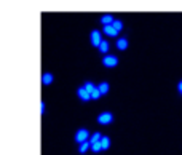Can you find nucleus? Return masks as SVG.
Listing matches in <instances>:
<instances>
[{
    "instance_id": "17",
    "label": "nucleus",
    "mask_w": 182,
    "mask_h": 155,
    "mask_svg": "<svg viewBox=\"0 0 182 155\" xmlns=\"http://www.w3.org/2000/svg\"><path fill=\"white\" fill-rule=\"evenodd\" d=\"M89 149L93 152H101L102 149H101V142H94V144H89Z\"/></svg>"
},
{
    "instance_id": "1",
    "label": "nucleus",
    "mask_w": 182,
    "mask_h": 155,
    "mask_svg": "<svg viewBox=\"0 0 182 155\" xmlns=\"http://www.w3.org/2000/svg\"><path fill=\"white\" fill-rule=\"evenodd\" d=\"M88 139H89V131L85 130V128H80L75 133V142L81 144V142H85V141H88Z\"/></svg>"
},
{
    "instance_id": "3",
    "label": "nucleus",
    "mask_w": 182,
    "mask_h": 155,
    "mask_svg": "<svg viewBox=\"0 0 182 155\" xmlns=\"http://www.w3.org/2000/svg\"><path fill=\"white\" fill-rule=\"evenodd\" d=\"M112 120H113V115L110 112H101L97 115V123H101V125H109Z\"/></svg>"
},
{
    "instance_id": "10",
    "label": "nucleus",
    "mask_w": 182,
    "mask_h": 155,
    "mask_svg": "<svg viewBox=\"0 0 182 155\" xmlns=\"http://www.w3.org/2000/svg\"><path fill=\"white\" fill-rule=\"evenodd\" d=\"M101 23L104 26H110L113 23V16L112 15H104V16H101Z\"/></svg>"
},
{
    "instance_id": "4",
    "label": "nucleus",
    "mask_w": 182,
    "mask_h": 155,
    "mask_svg": "<svg viewBox=\"0 0 182 155\" xmlns=\"http://www.w3.org/2000/svg\"><path fill=\"white\" fill-rule=\"evenodd\" d=\"M101 42H102V35H101V32H99V30H93V32H91V45L97 48Z\"/></svg>"
},
{
    "instance_id": "18",
    "label": "nucleus",
    "mask_w": 182,
    "mask_h": 155,
    "mask_svg": "<svg viewBox=\"0 0 182 155\" xmlns=\"http://www.w3.org/2000/svg\"><path fill=\"white\" fill-rule=\"evenodd\" d=\"M89 96H91V99H99V98H101V93H99V90H97V86L91 91V93H89Z\"/></svg>"
},
{
    "instance_id": "12",
    "label": "nucleus",
    "mask_w": 182,
    "mask_h": 155,
    "mask_svg": "<svg viewBox=\"0 0 182 155\" xmlns=\"http://www.w3.org/2000/svg\"><path fill=\"white\" fill-rule=\"evenodd\" d=\"M89 149V141H85V142H81V144H78V150H80V154L83 155V154H86V150Z\"/></svg>"
},
{
    "instance_id": "20",
    "label": "nucleus",
    "mask_w": 182,
    "mask_h": 155,
    "mask_svg": "<svg viewBox=\"0 0 182 155\" xmlns=\"http://www.w3.org/2000/svg\"><path fill=\"white\" fill-rule=\"evenodd\" d=\"M177 90H179V93H182V80L177 83Z\"/></svg>"
},
{
    "instance_id": "15",
    "label": "nucleus",
    "mask_w": 182,
    "mask_h": 155,
    "mask_svg": "<svg viewBox=\"0 0 182 155\" xmlns=\"http://www.w3.org/2000/svg\"><path fill=\"white\" fill-rule=\"evenodd\" d=\"M102 138L101 133H93V136H89V144H94V142H99Z\"/></svg>"
},
{
    "instance_id": "14",
    "label": "nucleus",
    "mask_w": 182,
    "mask_h": 155,
    "mask_svg": "<svg viewBox=\"0 0 182 155\" xmlns=\"http://www.w3.org/2000/svg\"><path fill=\"white\" fill-rule=\"evenodd\" d=\"M110 26H112V27L115 29L117 32H120L121 29H123V23H121L120 19H113V23H112V24H110Z\"/></svg>"
},
{
    "instance_id": "9",
    "label": "nucleus",
    "mask_w": 182,
    "mask_h": 155,
    "mask_svg": "<svg viewBox=\"0 0 182 155\" xmlns=\"http://www.w3.org/2000/svg\"><path fill=\"white\" fill-rule=\"evenodd\" d=\"M97 90H99L101 96H102V94H107V93H109V83H107V82L99 83V85H97Z\"/></svg>"
},
{
    "instance_id": "19",
    "label": "nucleus",
    "mask_w": 182,
    "mask_h": 155,
    "mask_svg": "<svg viewBox=\"0 0 182 155\" xmlns=\"http://www.w3.org/2000/svg\"><path fill=\"white\" fill-rule=\"evenodd\" d=\"M43 112H45V102L42 101L40 102V114H43Z\"/></svg>"
},
{
    "instance_id": "7",
    "label": "nucleus",
    "mask_w": 182,
    "mask_h": 155,
    "mask_svg": "<svg viewBox=\"0 0 182 155\" xmlns=\"http://www.w3.org/2000/svg\"><path fill=\"white\" fill-rule=\"evenodd\" d=\"M102 32H104L105 35H109V37H117L118 35V32L112 27V26H104V27H102Z\"/></svg>"
},
{
    "instance_id": "11",
    "label": "nucleus",
    "mask_w": 182,
    "mask_h": 155,
    "mask_svg": "<svg viewBox=\"0 0 182 155\" xmlns=\"http://www.w3.org/2000/svg\"><path fill=\"white\" fill-rule=\"evenodd\" d=\"M117 48L121 50V51L126 50V48H128V40H126V38H118V40H117Z\"/></svg>"
},
{
    "instance_id": "21",
    "label": "nucleus",
    "mask_w": 182,
    "mask_h": 155,
    "mask_svg": "<svg viewBox=\"0 0 182 155\" xmlns=\"http://www.w3.org/2000/svg\"><path fill=\"white\" fill-rule=\"evenodd\" d=\"M181 94H182V93H181Z\"/></svg>"
},
{
    "instance_id": "2",
    "label": "nucleus",
    "mask_w": 182,
    "mask_h": 155,
    "mask_svg": "<svg viewBox=\"0 0 182 155\" xmlns=\"http://www.w3.org/2000/svg\"><path fill=\"white\" fill-rule=\"evenodd\" d=\"M102 64L105 67H115V66H118V58L113 56V54H105L102 58Z\"/></svg>"
},
{
    "instance_id": "6",
    "label": "nucleus",
    "mask_w": 182,
    "mask_h": 155,
    "mask_svg": "<svg viewBox=\"0 0 182 155\" xmlns=\"http://www.w3.org/2000/svg\"><path fill=\"white\" fill-rule=\"evenodd\" d=\"M53 80H54V77H53V74H50V72H45L43 75H42V83H43V85H51Z\"/></svg>"
},
{
    "instance_id": "16",
    "label": "nucleus",
    "mask_w": 182,
    "mask_h": 155,
    "mask_svg": "<svg viewBox=\"0 0 182 155\" xmlns=\"http://www.w3.org/2000/svg\"><path fill=\"white\" fill-rule=\"evenodd\" d=\"M83 88H85V90L88 91V93H91V91H93L94 88H96V85H94L93 82H85V85H83Z\"/></svg>"
},
{
    "instance_id": "8",
    "label": "nucleus",
    "mask_w": 182,
    "mask_h": 155,
    "mask_svg": "<svg viewBox=\"0 0 182 155\" xmlns=\"http://www.w3.org/2000/svg\"><path fill=\"white\" fill-rule=\"evenodd\" d=\"M99 142H101V149H102V150H107V149L110 147V138H107V136H102Z\"/></svg>"
},
{
    "instance_id": "13",
    "label": "nucleus",
    "mask_w": 182,
    "mask_h": 155,
    "mask_svg": "<svg viewBox=\"0 0 182 155\" xmlns=\"http://www.w3.org/2000/svg\"><path fill=\"white\" fill-rule=\"evenodd\" d=\"M97 48H99V51H101V53H107V51H109V42H107V40H102L101 43H99V46H97Z\"/></svg>"
},
{
    "instance_id": "5",
    "label": "nucleus",
    "mask_w": 182,
    "mask_h": 155,
    "mask_svg": "<svg viewBox=\"0 0 182 155\" xmlns=\"http://www.w3.org/2000/svg\"><path fill=\"white\" fill-rule=\"evenodd\" d=\"M77 94H78V98H80L81 101H89V99H91L89 93L85 90V88H83V86H80V88L77 90Z\"/></svg>"
}]
</instances>
